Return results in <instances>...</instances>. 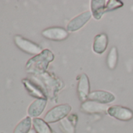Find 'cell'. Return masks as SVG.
Instances as JSON below:
<instances>
[{
	"label": "cell",
	"mask_w": 133,
	"mask_h": 133,
	"mask_svg": "<svg viewBox=\"0 0 133 133\" xmlns=\"http://www.w3.org/2000/svg\"><path fill=\"white\" fill-rule=\"evenodd\" d=\"M54 59L53 53L49 49H44L40 54L31 58L26 63V71L35 75L45 73L49 64Z\"/></svg>",
	"instance_id": "obj_1"
},
{
	"label": "cell",
	"mask_w": 133,
	"mask_h": 133,
	"mask_svg": "<svg viewBox=\"0 0 133 133\" xmlns=\"http://www.w3.org/2000/svg\"><path fill=\"white\" fill-rule=\"evenodd\" d=\"M71 110V107L68 103L58 105L52 108L46 113L44 117V121L48 124L60 121L66 116H68Z\"/></svg>",
	"instance_id": "obj_2"
},
{
	"label": "cell",
	"mask_w": 133,
	"mask_h": 133,
	"mask_svg": "<svg viewBox=\"0 0 133 133\" xmlns=\"http://www.w3.org/2000/svg\"><path fill=\"white\" fill-rule=\"evenodd\" d=\"M37 76L38 78H39L42 84L43 85V90L45 92L46 96L53 97L55 96V93L57 92L62 86V84L59 82L58 79L53 78L47 72Z\"/></svg>",
	"instance_id": "obj_3"
},
{
	"label": "cell",
	"mask_w": 133,
	"mask_h": 133,
	"mask_svg": "<svg viewBox=\"0 0 133 133\" xmlns=\"http://www.w3.org/2000/svg\"><path fill=\"white\" fill-rule=\"evenodd\" d=\"M14 43L21 51L30 55L36 56L43 51L40 45L21 35H16L14 37Z\"/></svg>",
	"instance_id": "obj_4"
},
{
	"label": "cell",
	"mask_w": 133,
	"mask_h": 133,
	"mask_svg": "<svg viewBox=\"0 0 133 133\" xmlns=\"http://www.w3.org/2000/svg\"><path fill=\"white\" fill-rule=\"evenodd\" d=\"M107 114L119 121H128L133 118V112L131 110L121 106H111L108 108Z\"/></svg>",
	"instance_id": "obj_5"
},
{
	"label": "cell",
	"mask_w": 133,
	"mask_h": 133,
	"mask_svg": "<svg viewBox=\"0 0 133 133\" xmlns=\"http://www.w3.org/2000/svg\"><path fill=\"white\" fill-rule=\"evenodd\" d=\"M42 35L52 41H63L68 37V31L66 29L59 27H52L49 28L42 31Z\"/></svg>",
	"instance_id": "obj_6"
},
{
	"label": "cell",
	"mask_w": 133,
	"mask_h": 133,
	"mask_svg": "<svg viewBox=\"0 0 133 133\" xmlns=\"http://www.w3.org/2000/svg\"><path fill=\"white\" fill-rule=\"evenodd\" d=\"M92 17L91 11H86L82 14H80L77 17H74L66 25L68 31L74 32L81 29L90 19Z\"/></svg>",
	"instance_id": "obj_7"
},
{
	"label": "cell",
	"mask_w": 133,
	"mask_h": 133,
	"mask_svg": "<svg viewBox=\"0 0 133 133\" xmlns=\"http://www.w3.org/2000/svg\"><path fill=\"white\" fill-rule=\"evenodd\" d=\"M108 107L107 104L100 103L92 100H86L81 105L82 111L86 114H104L107 113Z\"/></svg>",
	"instance_id": "obj_8"
},
{
	"label": "cell",
	"mask_w": 133,
	"mask_h": 133,
	"mask_svg": "<svg viewBox=\"0 0 133 133\" xmlns=\"http://www.w3.org/2000/svg\"><path fill=\"white\" fill-rule=\"evenodd\" d=\"M77 91L80 101L83 103L88 99L90 94V83L88 76L85 73H82L79 76Z\"/></svg>",
	"instance_id": "obj_9"
},
{
	"label": "cell",
	"mask_w": 133,
	"mask_h": 133,
	"mask_svg": "<svg viewBox=\"0 0 133 133\" xmlns=\"http://www.w3.org/2000/svg\"><path fill=\"white\" fill-rule=\"evenodd\" d=\"M22 82L29 95L37 99H46V94L42 87L38 86L28 78L23 79Z\"/></svg>",
	"instance_id": "obj_10"
},
{
	"label": "cell",
	"mask_w": 133,
	"mask_h": 133,
	"mask_svg": "<svg viewBox=\"0 0 133 133\" xmlns=\"http://www.w3.org/2000/svg\"><path fill=\"white\" fill-rule=\"evenodd\" d=\"M88 99L89 100L96 101L100 103L107 104L114 101L115 96L109 92L103 91V90H96V91L91 92Z\"/></svg>",
	"instance_id": "obj_11"
},
{
	"label": "cell",
	"mask_w": 133,
	"mask_h": 133,
	"mask_svg": "<svg viewBox=\"0 0 133 133\" xmlns=\"http://www.w3.org/2000/svg\"><path fill=\"white\" fill-rule=\"evenodd\" d=\"M78 121L76 114H71L59 121V128L63 133H75V128Z\"/></svg>",
	"instance_id": "obj_12"
},
{
	"label": "cell",
	"mask_w": 133,
	"mask_h": 133,
	"mask_svg": "<svg viewBox=\"0 0 133 133\" xmlns=\"http://www.w3.org/2000/svg\"><path fill=\"white\" fill-rule=\"evenodd\" d=\"M47 104L46 99H37L31 103L28 109V114L30 117L36 118L44 111Z\"/></svg>",
	"instance_id": "obj_13"
},
{
	"label": "cell",
	"mask_w": 133,
	"mask_h": 133,
	"mask_svg": "<svg viewBox=\"0 0 133 133\" xmlns=\"http://www.w3.org/2000/svg\"><path fill=\"white\" fill-rule=\"evenodd\" d=\"M108 45V37L106 34H99L97 35L93 42L92 49L97 54H103Z\"/></svg>",
	"instance_id": "obj_14"
},
{
	"label": "cell",
	"mask_w": 133,
	"mask_h": 133,
	"mask_svg": "<svg viewBox=\"0 0 133 133\" xmlns=\"http://www.w3.org/2000/svg\"><path fill=\"white\" fill-rule=\"evenodd\" d=\"M106 3L107 2L105 0H92L91 1V14L95 19H101L105 13Z\"/></svg>",
	"instance_id": "obj_15"
},
{
	"label": "cell",
	"mask_w": 133,
	"mask_h": 133,
	"mask_svg": "<svg viewBox=\"0 0 133 133\" xmlns=\"http://www.w3.org/2000/svg\"><path fill=\"white\" fill-rule=\"evenodd\" d=\"M32 124L35 131L37 133H52V131L47 122L44 121V119H41L38 117L34 118L32 120Z\"/></svg>",
	"instance_id": "obj_16"
},
{
	"label": "cell",
	"mask_w": 133,
	"mask_h": 133,
	"mask_svg": "<svg viewBox=\"0 0 133 133\" xmlns=\"http://www.w3.org/2000/svg\"><path fill=\"white\" fill-rule=\"evenodd\" d=\"M31 117L29 116L26 117L18 123L14 131V133H28L31 129Z\"/></svg>",
	"instance_id": "obj_17"
},
{
	"label": "cell",
	"mask_w": 133,
	"mask_h": 133,
	"mask_svg": "<svg viewBox=\"0 0 133 133\" xmlns=\"http://www.w3.org/2000/svg\"><path fill=\"white\" fill-rule=\"evenodd\" d=\"M117 59H118L117 49L116 47H112L107 58V64L110 70H114L116 68L117 63Z\"/></svg>",
	"instance_id": "obj_18"
},
{
	"label": "cell",
	"mask_w": 133,
	"mask_h": 133,
	"mask_svg": "<svg viewBox=\"0 0 133 133\" xmlns=\"http://www.w3.org/2000/svg\"><path fill=\"white\" fill-rule=\"evenodd\" d=\"M123 6V3L121 1H117V0H109L106 3L105 6V12L112 11L117 9H119Z\"/></svg>",
	"instance_id": "obj_19"
},
{
	"label": "cell",
	"mask_w": 133,
	"mask_h": 133,
	"mask_svg": "<svg viewBox=\"0 0 133 133\" xmlns=\"http://www.w3.org/2000/svg\"><path fill=\"white\" fill-rule=\"evenodd\" d=\"M28 133H37V132H36V131H35V129L33 128V129H31V131H30Z\"/></svg>",
	"instance_id": "obj_20"
}]
</instances>
